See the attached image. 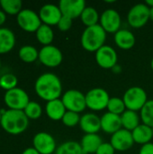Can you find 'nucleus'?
Here are the masks:
<instances>
[{
    "label": "nucleus",
    "mask_w": 153,
    "mask_h": 154,
    "mask_svg": "<svg viewBox=\"0 0 153 154\" xmlns=\"http://www.w3.org/2000/svg\"><path fill=\"white\" fill-rule=\"evenodd\" d=\"M37 96L47 102L59 99L62 94V84L54 73L47 72L39 76L34 84Z\"/></svg>",
    "instance_id": "1"
},
{
    "label": "nucleus",
    "mask_w": 153,
    "mask_h": 154,
    "mask_svg": "<svg viewBox=\"0 0 153 154\" xmlns=\"http://www.w3.org/2000/svg\"><path fill=\"white\" fill-rule=\"evenodd\" d=\"M0 125L7 134L18 135L26 131L29 125V119L23 111L7 109L2 116Z\"/></svg>",
    "instance_id": "2"
},
{
    "label": "nucleus",
    "mask_w": 153,
    "mask_h": 154,
    "mask_svg": "<svg viewBox=\"0 0 153 154\" xmlns=\"http://www.w3.org/2000/svg\"><path fill=\"white\" fill-rule=\"evenodd\" d=\"M106 32L98 23L94 26L86 27L80 37V43L84 50L88 52H96L105 45Z\"/></svg>",
    "instance_id": "3"
},
{
    "label": "nucleus",
    "mask_w": 153,
    "mask_h": 154,
    "mask_svg": "<svg viewBox=\"0 0 153 154\" xmlns=\"http://www.w3.org/2000/svg\"><path fill=\"white\" fill-rule=\"evenodd\" d=\"M123 100L127 110L139 112L147 103L148 97L146 91L142 88L133 86L124 92Z\"/></svg>",
    "instance_id": "4"
},
{
    "label": "nucleus",
    "mask_w": 153,
    "mask_h": 154,
    "mask_svg": "<svg viewBox=\"0 0 153 154\" xmlns=\"http://www.w3.org/2000/svg\"><path fill=\"white\" fill-rule=\"evenodd\" d=\"M4 101L9 109L23 111L31 100L27 92L17 87L14 89L5 91L4 95Z\"/></svg>",
    "instance_id": "5"
},
{
    "label": "nucleus",
    "mask_w": 153,
    "mask_h": 154,
    "mask_svg": "<svg viewBox=\"0 0 153 154\" xmlns=\"http://www.w3.org/2000/svg\"><path fill=\"white\" fill-rule=\"evenodd\" d=\"M110 97L108 92L102 88H94L86 94L87 108L92 111H102L107 107Z\"/></svg>",
    "instance_id": "6"
},
{
    "label": "nucleus",
    "mask_w": 153,
    "mask_h": 154,
    "mask_svg": "<svg viewBox=\"0 0 153 154\" xmlns=\"http://www.w3.org/2000/svg\"><path fill=\"white\" fill-rule=\"evenodd\" d=\"M61 101L64 104L67 111L81 113L87 108L86 94L77 89H69L63 93Z\"/></svg>",
    "instance_id": "7"
},
{
    "label": "nucleus",
    "mask_w": 153,
    "mask_h": 154,
    "mask_svg": "<svg viewBox=\"0 0 153 154\" xmlns=\"http://www.w3.org/2000/svg\"><path fill=\"white\" fill-rule=\"evenodd\" d=\"M150 20V7L144 3L134 5L127 14V22L133 28H142Z\"/></svg>",
    "instance_id": "8"
},
{
    "label": "nucleus",
    "mask_w": 153,
    "mask_h": 154,
    "mask_svg": "<svg viewBox=\"0 0 153 154\" xmlns=\"http://www.w3.org/2000/svg\"><path fill=\"white\" fill-rule=\"evenodd\" d=\"M16 22L18 26L27 32H36L42 24L39 14L28 8L23 9L16 15Z\"/></svg>",
    "instance_id": "9"
},
{
    "label": "nucleus",
    "mask_w": 153,
    "mask_h": 154,
    "mask_svg": "<svg viewBox=\"0 0 153 154\" xmlns=\"http://www.w3.org/2000/svg\"><path fill=\"white\" fill-rule=\"evenodd\" d=\"M39 60L45 67L56 68L61 64L63 54L58 47L52 44L43 46L39 51Z\"/></svg>",
    "instance_id": "10"
},
{
    "label": "nucleus",
    "mask_w": 153,
    "mask_h": 154,
    "mask_svg": "<svg viewBox=\"0 0 153 154\" xmlns=\"http://www.w3.org/2000/svg\"><path fill=\"white\" fill-rule=\"evenodd\" d=\"M32 145V147L40 154H52L57 149L54 137L46 132L37 133L33 136Z\"/></svg>",
    "instance_id": "11"
},
{
    "label": "nucleus",
    "mask_w": 153,
    "mask_h": 154,
    "mask_svg": "<svg viewBox=\"0 0 153 154\" xmlns=\"http://www.w3.org/2000/svg\"><path fill=\"white\" fill-rule=\"evenodd\" d=\"M95 59L99 67L105 69H112L118 60L116 51L109 45H104L95 52Z\"/></svg>",
    "instance_id": "12"
},
{
    "label": "nucleus",
    "mask_w": 153,
    "mask_h": 154,
    "mask_svg": "<svg viewBox=\"0 0 153 154\" xmlns=\"http://www.w3.org/2000/svg\"><path fill=\"white\" fill-rule=\"evenodd\" d=\"M122 19L119 13L112 8L105 10L100 15L99 24L109 33H115L121 29Z\"/></svg>",
    "instance_id": "13"
},
{
    "label": "nucleus",
    "mask_w": 153,
    "mask_h": 154,
    "mask_svg": "<svg viewBox=\"0 0 153 154\" xmlns=\"http://www.w3.org/2000/svg\"><path fill=\"white\" fill-rule=\"evenodd\" d=\"M110 143L117 152H124L131 149L134 144L132 132L122 128L112 134Z\"/></svg>",
    "instance_id": "14"
},
{
    "label": "nucleus",
    "mask_w": 153,
    "mask_h": 154,
    "mask_svg": "<svg viewBox=\"0 0 153 154\" xmlns=\"http://www.w3.org/2000/svg\"><path fill=\"white\" fill-rule=\"evenodd\" d=\"M39 16L42 23L49 26H53L58 25L60 18L62 17V14L59 5L46 4L41 7L39 11Z\"/></svg>",
    "instance_id": "15"
},
{
    "label": "nucleus",
    "mask_w": 153,
    "mask_h": 154,
    "mask_svg": "<svg viewBox=\"0 0 153 154\" xmlns=\"http://www.w3.org/2000/svg\"><path fill=\"white\" fill-rule=\"evenodd\" d=\"M86 6V2L84 0H60L59 3V7L62 15L71 19L80 17Z\"/></svg>",
    "instance_id": "16"
},
{
    "label": "nucleus",
    "mask_w": 153,
    "mask_h": 154,
    "mask_svg": "<svg viewBox=\"0 0 153 154\" xmlns=\"http://www.w3.org/2000/svg\"><path fill=\"white\" fill-rule=\"evenodd\" d=\"M79 126L85 134H97L101 130V119L94 113H87L81 116Z\"/></svg>",
    "instance_id": "17"
},
{
    "label": "nucleus",
    "mask_w": 153,
    "mask_h": 154,
    "mask_svg": "<svg viewBox=\"0 0 153 154\" xmlns=\"http://www.w3.org/2000/svg\"><path fill=\"white\" fill-rule=\"evenodd\" d=\"M101 130L106 134H114L123 128L121 116L115 115L109 112L105 113L101 117Z\"/></svg>",
    "instance_id": "18"
},
{
    "label": "nucleus",
    "mask_w": 153,
    "mask_h": 154,
    "mask_svg": "<svg viewBox=\"0 0 153 154\" xmlns=\"http://www.w3.org/2000/svg\"><path fill=\"white\" fill-rule=\"evenodd\" d=\"M66 112H67V109L60 98L51 100L46 103L45 113L47 116L52 121L61 120Z\"/></svg>",
    "instance_id": "19"
},
{
    "label": "nucleus",
    "mask_w": 153,
    "mask_h": 154,
    "mask_svg": "<svg viewBox=\"0 0 153 154\" xmlns=\"http://www.w3.org/2000/svg\"><path fill=\"white\" fill-rule=\"evenodd\" d=\"M114 40L115 44L122 50L132 49L136 42L133 32L127 29H120L117 32L115 33Z\"/></svg>",
    "instance_id": "20"
},
{
    "label": "nucleus",
    "mask_w": 153,
    "mask_h": 154,
    "mask_svg": "<svg viewBox=\"0 0 153 154\" xmlns=\"http://www.w3.org/2000/svg\"><path fill=\"white\" fill-rule=\"evenodd\" d=\"M79 143L83 154H96L97 149L103 143V142L97 134H88L82 137Z\"/></svg>",
    "instance_id": "21"
},
{
    "label": "nucleus",
    "mask_w": 153,
    "mask_h": 154,
    "mask_svg": "<svg viewBox=\"0 0 153 154\" xmlns=\"http://www.w3.org/2000/svg\"><path fill=\"white\" fill-rule=\"evenodd\" d=\"M16 39L14 32L6 27H0V54L11 51L15 46Z\"/></svg>",
    "instance_id": "22"
},
{
    "label": "nucleus",
    "mask_w": 153,
    "mask_h": 154,
    "mask_svg": "<svg viewBox=\"0 0 153 154\" xmlns=\"http://www.w3.org/2000/svg\"><path fill=\"white\" fill-rule=\"evenodd\" d=\"M132 134L134 143L144 145L146 143H151L153 138L152 128L146 125L141 124L133 131H132Z\"/></svg>",
    "instance_id": "23"
},
{
    "label": "nucleus",
    "mask_w": 153,
    "mask_h": 154,
    "mask_svg": "<svg viewBox=\"0 0 153 154\" xmlns=\"http://www.w3.org/2000/svg\"><path fill=\"white\" fill-rule=\"evenodd\" d=\"M121 121L123 128L130 132L133 131L138 125H141V117L138 112L127 109L121 115Z\"/></svg>",
    "instance_id": "24"
},
{
    "label": "nucleus",
    "mask_w": 153,
    "mask_h": 154,
    "mask_svg": "<svg viewBox=\"0 0 153 154\" xmlns=\"http://www.w3.org/2000/svg\"><path fill=\"white\" fill-rule=\"evenodd\" d=\"M37 41L43 46L50 45L54 40V32L51 26L42 23L35 32Z\"/></svg>",
    "instance_id": "25"
},
{
    "label": "nucleus",
    "mask_w": 153,
    "mask_h": 154,
    "mask_svg": "<svg viewBox=\"0 0 153 154\" xmlns=\"http://www.w3.org/2000/svg\"><path fill=\"white\" fill-rule=\"evenodd\" d=\"M18 56L21 60L25 63H32L39 60V51L32 45H23L18 51Z\"/></svg>",
    "instance_id": "26"
},
{
    "label": "nucleus",
    "mask_w": 153,
    "mask_h": 154,
    "mask_svg": "<svg viewBox=\"0 0 153 154\" xmlns=\"http://www.w3.org/2000/svg\"><path fill=\"white\" fill-rule=\"evenodd\" d=\"M80 19L87 27H90L98 24V22L100 20V15L94 7L86 6L80 15Z\"/></svg>",
    "instance_id": "27"
},
{
    "label": "nucleus",
    "mask_w": 153,
    "mask_h": 154,
    "mask_svg": "<svg viewBox=\"0 0 153 154\" xmlns=\"http://www.w3.org/2000/svg\"><path fill=\"white\" fill-rule=\"evenodd\" d=\"M0 6L9 15H17L23 10V3L21 0H1Z\"/></svg>",
    "instance_id": "28"
},
{
    "label": "nucleus",
    "mask_w": 153,
    "mask_h": 154,
    "mask_svg": "<svg viewBox=\"0 0 153 154\" xmlns=\"http://www.w3.org/2000/svg\"><path fill=\"white\" fill-rule=\"evenodd\" d=\"M55 154H83L80 143L75 141L62 143L57 147Z\"/></svg>",
    "instance_id": "29"
},
{
    "label": "nucleus",
    "mask_w": 153,
    "mask_h": 154,
    "mask_svg": "<svg viewBox=\"0 0 153 154\" xmlns=\"http://www.w3.org/2000/svg\"><path fill=\"white\" fill-rule=\"evenodd\" d=\"M141 121L143 125L153 127V99L148 100L140 111Z\"/></svg>",
    "instance_id": "30"
},
{
    "label": "nucleus",
    "mask_w": 153,
    "mask_h": 154,
    "mask_svg": "<svg viewBox=\"0 0 153 154\" xmlns=\"http://www.w3.org/2000/svg\"><path fill=\"white\" fill-rule=\"evenodd\" d=\"M23 112L25 116L30 120H36L39 119L42 115V107L41 106L35 102V101H30L29 104L26 106V107L23 109Z\"/></svg>",
    "instance_id": "31"
},
{
    "label": "nucleus",
    "mask_w": 153,
    "mask_h": 154,
    "mask_svg": "<svg viewBox=\"0 0 153 154\" xmlns=\"http://www.w3.org/2000/svg\"><path fill=\"white\" fill-rule=\"evenodd\" d=\"M18 79L13 73H5L0 77V88L5 91L17 88Z\"/></svg>",
    "instance_id": "32"
},
{
    "label": "nucleus",
    "mask_w": 153,
    "mask_h": 154,
    "mask_svg": "<svg viewBox=\"0 0 153 154\" xmlns=\"http://www.w3.org/2000/svg\"><path fill=\"white\" fill-rule=\"evenodd\" d=\"M106 109L108 110L109 113L121 116L126 110V106L124 105L123 98L115 97H110Z\"/></svg>",
    "instance_id": "33"
},
{
    "label": "nucleus",
    "mask_w": 153,
    "mask_h": 154,
    "mask_svg": "<svg viewBox=\"0 0 153 154\" xmlns=\"http://www.w3.org/2000/svg\"><path fill=\"white\" fill-rule=\"evenodd\" d=\"M81 116H79L78 113L71 112V111H67L64 115V116L61 119V122L64 125L68 127H74L78 125H79Z\"/></svg>",
    "instance_id": "34"
},
{
    "label": "nucleus",
    "mask_w": 153,
    "mask_h": 154,
    "mask_svg": "<svg viewBox=\"0 0 153 154\" xmlns=\"http://www.w3.org/2000/svg\"><path fill=\"white\" fill-rule=\"evenodd\" d=\"M73 24V19L68 17V16H64L62 15V17L60 18L59 23H58V28L60 31L61 32H68L69 30L71 29Z\"/></svg>",
    "instance_id": "35"
},
{
    "label": "nucleus",
    "mask_w": 153,
    "mask_h": 154,
    "mask_svg": "<svg viewBox=\"0 0 153 154\" xmlns=\"http://www.w3.org/2000/svg\"><path fill=\"white\" fill-rule=\"evenodd\" d=\"M115 150L110 143H103L97 149L96 154H115Z\"/></svg>",
    "instance_id": "36"
},
{
    "label": "nucleus",
    "mask_w": 153,
    "mask_h": 154,
    "mask_svg": "<svg viewBox=\"0 0 153 154\" xmlns=\"http://www.w3.org/2000/svg\"><path fill=\"white\" fill-rule=\"evenodd\" d=\"M139 154H153V143H149L144 145H142Z\"/></svg>",
    "instance_id": "37"
},
{
    "label": "nucleus",
    "mask_w": 153,
    "mask_h": 154,
    "mask_svg": "<svg viewBox=\"0 0 153 154\" xmlns=\"http://www.w3.org/2000/svg\"><path fill=\"white\" fill-rule=\"evenodd\" d=\"M5 21H6V14L2 9H0V27L5 23Z\"/></svg>",
    "instance_id": "38"
},
{
    "label": "nucleus",
    "mask_w": 153,
    "mask_h": 154,
    "mask_svg": "<svg viewBox=\"0 0 153 154\" xmlns=\"http://www.w3.org/2000/svg\"><path fill=\"white\" fill-rule=\"evenodd\" d=\"M22 154H40L33 147H29V148H27V149H25Z\"/></svg>",
    "instance_id": "39"
},
{
    "label": "nucleus",
    "mask_w": 153,
    "mask_h": 154,
    "mask_svg": "<svg viewBox=\"0 0 153 154\" xmlns=\"http://www.w3.org/2000/svg\"><path fill=\"white\" fill-rule=\"evenodd\" d=\"M122 69H123L122 66H120L119 64H116V65L112 69V71H113L114 73H115V74H119V73L122 72Z\"/></svg>",
    "instance_id": "40"
},
{
    "label": "nucleus",
    "mask_w": 153,
    "mask_h": 154,
    "mask_svg": "<svg viewBox=\"0 0 153 154\" xmlns=\"http://www.w3.org/2000/svg\"><path fill=\"white\" fill-rule=\"evenodd\" d=\"M145 4L149 6V7H153V0H147L145 2Z\"/></svg>",
    "instance_id": "41"
},
{
    "label": "nucleus",
    "mask_w": 153,
    "mask_h": 154,
    "mask_svg": "<svg viewBox=\"0 0 153 154\" xmlns=\"http://www.w3.org/2000/svg\"><path fill=\"white\" fill-rule=\"evenodd\" d=\"M150 20L153 21V7H150Z\"/></svg>",
    "instance_id": "42"
},
{
    "label": "nucleus",
    "mask_w": 153,
    "mask_h": 154,
    "mask_svg": "<svg viewBox=\"0 0 153 154\" xmlns=\"http://www.w3.org/2000/svg\"><path fill=\"white\" fill-rule=\"evenodd\" d=\"M151 69H152L153 70V58L152 60H151Z\"/></svg>",
    "instance_id": "43"
},
{
    "label": "nucleus",
    "mask_w": 153,
    "mask_h": 154,
    "mask_svg": "<svg viewBox=\"0 0 153 154\" xmlns=\"http://www.w3.org/2000/svg\"><path fill=\"white\" fill-rule=\"evenodd\" d=\"M1 119H2V114H1V110H0V123H1Z\"/></svg>",
    "instance_id": "44"
},
{
    "label": "nucleus",
    "mask_w": 153,
    "mask_h": 154,
    "mask_svg": "<svg viewBox=\"0 0 153 154\" xmlns=\"http://www.w3.org/2000/svg\"><path fill=\"white\" fill-rule=\"evenodd\" d=\"M1 65H2V64H1V60H0V69H1Z\"/></svg>",
    "instance_id": "45"
},
{
    "label": "nucleus",
    "mask_w": 153,
    "mask_h": 154,
    "mask_svg": "<svg viewBox=\"0 0 153 154\" xmlns=\"http://www.w3.org/2000/svg\"><path fill=\"white\" fill-rule=\"evenodd\" d=\"M152 128V135H153V127H151Z\"/></svg>",
    "instance_id": "46"
}]
</instances>
